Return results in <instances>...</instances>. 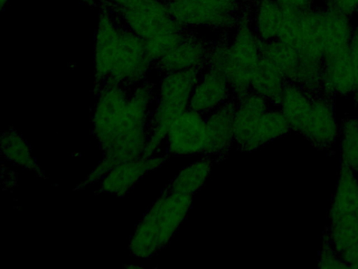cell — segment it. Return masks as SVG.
I'll return each mask as SVG.
<instances>
[{
	"mask_svg": "<svg viewBox=\"0 0 358 269\" xmlns=\"http://www.w3.org/2000/svg\"><path fill=\"white\" fill-rule=\"evenodd\" d=\"M236 103L232 98L205 116L209 139L208 156L224 157L235 143Z\"/></svg>",
	"mask_w": 358,
	"mask_h": 269,
	"instance_id": "obj_16",
	"label": "cell"
},
{
	"mask_svg": "<svg viewBox=\"0 0 358 269\" xmlns=\"http://www.w3.org/2000/svg\"><path fill=\"white\" fill-rule=\"evenodd\" d=\"M354 74L350 48L322 60V92L331 97L352 95Z\"/></svg>",
	"mask_w": 358,
	"mask_h": 269,
	"instance_id": "obj_17",
	"label": "cell"
},
{
	"mask_svg": "<svg viewBox=\"0 0 358 269\" xmlns=\"http://www.w3.org/2000/svg\"><path fill=\"white\" fill-rule=\"evenodd\" d=\"M356 15H358V8H357V10Z\"/></svg>",
	"mask_w": 358,
	"mask_h": 269,
	"instance_id": "obj_32",
	"label": "cell"
},
{
	"mask_svg": "<svg viewBox=\"0 0 358 269\" xmlns=\"http://www.w3.org/2000/svg\"><path fill=\"white\" fill-rule=\"evenodd\" d=\"M282 8L276 0H258L251 21L260 41L276 39Z\"/></svg>",
	"mask_w": 358,
	"mask_h": 269,
	"instance_id": "obj_20",
	"label": "cell"
},
{
	"mask_svg": "<svg viewBox=\"0 0 358 269\" xmlns=\"http://www.w3.org/2000/svg\"><path fill=\"white\" fill-rule=\"evenodd\" d=\"M193 196L169 184L138 223L129 244L131 254L148 258L164 249L187 217Z\"/></svg>",
	"mask_w": 358,
	"mask_h": 269,
	"instance_id": "obj_4",
	"label": "cell"
},
{
	"mask_svg": "<svg viewBox=\"0 0 358 269\" xmlns=\"http://www.w3.org/2000/svg\"><path fill=\"white\" fill-rule=\"evenodd\" d=\"M287 83L273 64L261 57L252 77L250 90L266 99L271 105L278 106Z\"/></svg>",
	"mask_w": 358,
	"mask_h": 269,
	"instance_id": "obj_19",
	"label": "cell"
},
{
	"mask_svg": "<svg viewBox=\"0 0 358 269\" xmlns=\"http://www.w3.org/2000/svg\"><path fill=\"white\" fill-rule=\"evenodd\" d=\"M325 6L349 18L356 15L358 0H325Z\"/></svg>",
	"mask_w": 358,
	"mask_h": 269,
	"instance_id": "obj_25",
	"label": "cell"
},
{
	"mask_svg": "<svg viewBox=\"0 0 358 269\" xmlns=\"http://www.w3.org/2000/svg\"><path fill=\"white\" fill-rule=\"evenodd\" d=\"M342 165L358 171V118L344 120L340 129Z\"/></svg>",
	"mask_w": 358,
	"mask_h": 269,
	"instance_id": "obj_23",
	"label": "cell"
},
{
	"mask_svg": "<svg viewBox=\"0 0 358 269\" xmlns=\"http://www.w3.org/2000/svg\"><path fill=\"white\" fill-rule=\"evenodd\" d=\"M210 44L187 30L184 38L155 64L162 74L187 70L202 71L206 67Z\"/></svg>",
	"mask_w": 358,
	"mask_h": 269,
	"instance_id": "obj_12",
	"label": "cell"
},
{
	"mask_svg": "<svg viewBox=\"0 0 358 269\" xmlns=\"http://www.w3.org/2000/svg\"><path fill=\"white\" fill-rule=\"evenodd\" d=\"M315 94L296 84H286L278 107L285 116L290 130L303 135L308 122Z\"/></svg>",
	"mask_w": 358,
	"mask_h": 269,
	"instance_id": "obj_18",
	"label": "cell"
},
{
	"mask_svg": "<svg viewBox=\"0 0 358 269\" xmlns=\"http://www.w3.org/2000/svg\"><path fill=\"white\" fill-rule=\"evenodd\" d=\"M339 256L348 268H358V242L344 250Z\"/></svg>",
	"mask_w": 358,
	"mask_h": 269,
	"instance_id": "obj_27",
	"label": "cell"
},
{
	"mask_svg": "<svg viewBox=\"0 0 358 269\" xmlns=\"http://www.w3.org/2000/svg\"><path fill=\"white\" fill-rule=\"evenodd\" d=\"M350 53L354 74V87L352 95L358 104V26L354 27L350 44Z\"/></svg>",
	"mask_w": 358,
	"mask_h": 269,
	"instance_id": "obj_24",
	"label": "cell"
},
{
	"mask_svg": "<svg viewBox=\"0 0 358 269\" xmlns=\"http://www.w3.org/2000/svg\"><path fill=\"white\" fill-rule=\"evenodd\" d=\"M321 268H348L341 257L337 256V253L331 247H324L322 251L319 261Z\"/></svg>",
	"mask_w": 358,
	"mask_h": 269,
	"instance_id": "obj_26",
	"label": "cell"
},
{
	"mask_svg": "<svg viewBox=\"0 0 358 269\" xmlns=\"http://www.w3.org/2000/svg\"><path fill=\"white\" fill-rule=\"evenodd\" d=\"M339 129L330 97L322 92L315 93L303 136L314 145L325 147L336 139Z\"/></svg>",
	"mask_w": 358,
	"mask_h": 269,
	"instance_id": "obj_14",
	"label": "cell"
},
{
	"mask_svg": "<svg viewBox=\"0 0 358 269\" xmlns=\"http://www.w3.org/2000/svg\"><path fill=\"white\" fill-rule=\"evenodd\" d=\"M1 150L6 158L18 165L27 169L37 168L25 140L16 132L9 130L1 135Z\"/></svg>",
	"mask_w": 358,
	"mask_h": 269,
	"instance_id": "obj_22",
	"label": "cell"
},
{
	"mask_svg": "<svg viewBox=\"0 0 358 269\" xmlns=\"http://www.w3.org/2000/svg\"><path fill=\"white\" fill-rule=\"evenodd\" d=\"M236 102L234 142L241 151H254L290 130L280 109L264 97L250 92Z\"/></svg>",
	"mask_w": 358,
	"mask_h": 269,
	"instance_id": "obj_7",
	"label": "cell"
},
{
	"mask_svg": "<svg viewBox=\"0 0 358 269\" xmlns=\"http://www.w3.org/2000/svg\"><path fill=\"white\" fill-rule=\"evenodd\" d=\"M101 4L94 39L95 89L106 82L125 86L145 81L155 68L144 42Z\"/></svg>",
	"mask_w": 358,
	"mask_h": 269,
	"instance_id": "obj_2",
	"label": "cell"
},
{
	"mask_svg": "<svg viewBox=\"0 0 358 269\" xmlns=\"http://www.w3.org/2000/svg\"><path fill=\"white\" fill-rule=\"evenodd\" d=\"M186 29H232L238 17V0H162Z\"/></svg>",
	"mask_w": 358,
	"mask_h": 269,
	"instance_id": "obj_8",
	"label": "cell"
},
{
	"mask_svg": "<svg viewBox=\"0 0 358 269\" xmlns=\"http://www.w3.org/2000/svg\"><path fill=\"white\" fill-rule=\"evenodd\" d=\"M229 40L210 44L206 67L222 73L227 79L234 98L240 99L251 92L254 71L261 59L260 41L252 27L251 18L240 15Z\"/></svg>",
	"mask_w": 358,
	"mask_h": 269,
	"instance_id": "obj_3",
	"label": "cell"
},
{
	"mask_svg": "<svg viewBox=\"0 0 358 269\" xmlns=\"http://www.w3.org/2000/svg\"><path fill=\"white\" fill-rule=\"evenodd\" d=\"M330 218L333 234L350 242H358V181L353 172L344 166H341Z\"/></svg>",
	"mask_w": 358,
	"mask_h": 269,
	"instance_id": "obj_10",
	"label": "cell"
},
{
	"mask_svg": "<svg viewBox=\"0 0 358 269\" xmlns=\"http://www.w3.org/2000/svg\"><path fill=\"white\" fill-rule=\"evenodd\" d=\"M213 158L204 156L182 169L169 185L181 191L194 195L210 176Z\"/></svg>",
	"mask_w": 358,
	"mask_h": 269,
	"instance_id": "obj_21",
	"label": "cell"
},
{
	"mask_svg": "<svg viewBox=\"0 0 358 269\" xmlns=\"http://www.w3.org/2000/svg\"><path fill=\"white\" fill-rule=\"evenodd\" d=\"M287 7L306 9L313 6L314 0H276Z\"/></svg>",
	"mask_w": 358,
	"mask_h": 269,
	"instance_id": "obj_28",
	"label": "cell"
},
{
	"mask_svg": "<svg viewBox=\"0 0 358 269\" xmlns=\"http://www.w3.org/2000/svg\"><path fill=\"white\" fill-rule=\"evenodd\" d=\"M79 1H80L81 2H83L87 5L93 6V5L96 4L97 0H79Z\"/></svg>",
	"mask_w": 358,
	"mask_h": 269,
	"instance_id": "obj_30",
	"label": "cell"
},
{
	"mask_svg": "<svg viewBox=\"0 0 358 269\" xmlns=\"http://www.w3.org/2000/svg\"><path fill=\"white\" fill-rule=\"evenodd\" d=\"M126 87L106 82L95 89L93 130L106 153L101 163L108 171L141 157L148 140L157 85L146 79L131 90Z\"/></svg>",
	"mask_w": 358,
	"mask_h": 269,
	"instance_id": "obj_1",
	"label": "cell"
},
{
	"mask_svg": "<svg viewBox=\"0 0 358 269\" xmlns=\"http://www.w3.org/2000/svg\"><path fill=\"white\" fill-rule=\"evenodd\" d=\"M9 1V0H0L1 4V8L2 9L5 5L7 4V3Z\"/></svg>",
	"mask_w": 358,
	"mask_h": 269,
	"instance_id": "obj_31",
	"label": "cell"
},
{
	"mask_svg": "<svg viewBox=\"0 0 358 269\" xmlns=\"http://www.w3.org/2000/svg\"><path fill=\"white\" fill-rule=\"evenodd\" d=\"M113 13L145 43L154 64L185 36L188 29L171 15L162 0H133Z\"/></svg>",
	"mask_w": 358,
	"mask_h": 269,
	"instance_id": "obj_5",
	"label": "cell"
},
{
	"mask_svg": "<svg viewBox=\"0 0 358 269\" xmlns=\"http://www.w3.org/2000/svg\"><path fill=\"white\" fill-rule=\"evenodd\" d=\"M133 0H107V3L109 6H113V8H119L124 6L129 3H131Z\"/></svg>",
	"mask_w": 358,
	"mask_h": 269,
	"instance_id": "obj_29",
	"label": "cell"
},
{
	"mask_svg": "<svg viewBox=\"0 0 358 269\" xmlns=\"http://www.w3.org/2000/svg\"><path fill=\"white\" fill-rule=\"evenodd\" d=\"M165 140L171 155L208 156L209 139L205 115L188 109L171 125Z\"/></svg>",
	"mask_w": 358,
	"mask_h": 269,
	"instance_id": "obj_11",
	"label": "cell"
},
{
	"mask_svg": "<svg viewBox=\"0 0 358 269\" xmlns=\"http://www.w3.org/2000/svg\"><path fill=\"white\" fill-rule=\"evenodd\" d=\"M165 156H152L121 163L101 179V190L112 194L124 195L147 172L161 166Z\"/></svg>",
	"mask_w": 358,
	"mask_h": 269,
	"instance_id": "obj_15",
	"label": "cell"
},
{
	"mask_svg": "<svg viewBox=\"0 0 358 269\" xmlns=\"http://www.w3.org/2000/svg\"><path fill=\"white\" fill-rule=\"evenodd\" d=\"M201 71L187 70L162 74L150 115L148 140L142 157L155 155L173 122L189 109L192 92Z\"/></svg>",
	"mask_w": 358,
	"mask_h": 269,
	"instance_id": "obj_6",
	"label": "cell"
},
{
	"mask_svg": "<svg viewBox=\"0 0 358 269\" xmlns=\"http://www.w3.org/2000/svg\"><path fill=\"white\" fill-rule=\"evenodd\" d=\"M260 55L273 64L288 83L311 92H322V63L303 57L278 39L260 41Z\"/></svg>",
	"mask_w": 358,
	"mask_h": 269,
	"instance_id": "obj_9",
	"label": "cell"
},
{
	"mask_svg": "<svg viewBox=\"0 0 358 269\" xmlns=\"http://www.w3.org/2000/svg\"><path fill=\"white\" fill-rule=\"evenodd\" d=\"M232 98L231 88L226 77L218 71L206 67L193 88L189 109L206 116Z\"/></svg>",
	"mask_w": 358,
	"mask_h": 269,
	"instance_id": "obj_13",
	"label": "cell"
}]
</instances>
